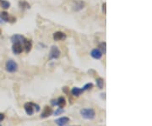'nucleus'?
<instances>
[{"mask_svg":"<svg viewBox=\"0 0 152 126\" xmlns=\"http://www.w3.org/2000/svg\"><path fill=\"white\" fill-rule=\"evenodd\" d=\"M64 113V108H58L55 112H53V114H54L55 116H58V115H61L63 114Z\"/></svg>","mask_w":152,"mask_h":126,"instance_id":"obj_19","label":"nucleus"},{"mask_svg":"<svg viewBox=\"0 0 152 126\" xmlns=\"http://www.w3.org/2000/svg\"><path fill=\"white\" fill-rule=\"evenodd\" d=\"M24 108H25V111L26 114L29 115V116H32L35 114V112L38 113L41 110V107L38 104L31 103V102L25 103L24 105Z\"/></svg>","mask_w":152,"mask_h":126,"instance_id":"obj_1","label":"nucleus"},{"mask_svg":"<svg viewBox=\"0 0 152 126\" xmlns=\"http://www.w3.org/2000/svg\"><path fill=\"white\" fill-rule=\"evenodd\" d=\"M102 53L99 48H94L90 52V56L93 58L94 59H101L102 57Z\"/></svg>","mask_w":152,"mask_h":126,"instance_id":"obj_10","label":"nucleus"},{"mask_svg":"<svg viewBox=\"0 0 152 126\" xmlns=\"http://www.w3.org/2000/svg\"><path fill=\"white\" fill-rule=\"evenodd\" d=\"M0 126H2V125H0Z\"/></svg>","mask_w":152,"mask_h":126,"instance_id":"obj_27","label":"nucleus"},{"mask_svg":"<svg viewBox=\"0 0 152 126\" xmlns=\"http://www.w3.org/2000/svg\"><path fill=\"white\" fill-rule=\"evenodd\" d=\"M0 6H1L3 9H4V10H8V9L10 7V3L8 2V1H6V0H2V1H1Z\"/></svg>","mask_w":152,"mask_h":126,"instance_id":"obj_16","label":"nucleus"},{"mask_svg":"<svg viewBox=\"0 0 152 126\" xmlns=\"http://www.w3.org/2000/svg\"><path fill=\"white\" fill-rule=\"evenodd\" d=\"M24 51V47L23 43L17 42H13V46H12V52L15 55H19L22 53V52Z\"/></svg>","mask_w":152,"mask_h":126,"instance_id":"obj_5","label":"nucleus"},{"mask_svg":"<svg viewBox=\"0 0 152 126\" xmlns=\"http://www.w3.org/2000/svg\"><path fill=\"white\" fill-rule=\"evenodd\" d=\"M99 49L101 50V52L102 53V54H106L107 53V42H102L99 44Z\"/></svg>","mask_w":152,"mask_h":126,"instance_id":"obj_14","label":"nucleus"},{"mask_svg":"<svg viewBox=\"0 0 152 126\" xmlns=\"http://www.w3.org/2000/svg\"><path fill=\"white\" fill-rule=\"evenodd\" d=\"M23 47H24L25 52L26 53H30L31 50V48H32V42H31V41L25 37L24 42H23Z\"/></svg>","mask_w":152,"mask_h":126,"instance_id":"obj_7","label":"nucleus"},{"mask_svg":"<svg viewBox=\"0 0 152 126\" xmlns=\"http://www.w3.org/2000/svg\"><path fill=\"white\" fill-rule=\"evenodd\" d=\"M63 92H64L65 94H67L68 96H69V92H68V88L67 87V86H64V87H63Z\"/></svg>","mask_w":152,"mask_h":126,"instance_id":"obj_22","label":"nucleus"},{"mask_svg":"<svg viewBox=\"0 0 152 126\" xmlns=\"http://www.w3.org/2000/svg\"><path fill=\"white\" fill-rule=\"evenodd\" d=\"M2 34V30H1V28H0V36Z\"/></svg>","mask_w":152,"mask_h":126,"instance_id":"obj_25","label":"nucleus"},{"mask_svg":"<svg viewBox=\"0 0 152 126\" xmlns=\"http://www.w3.org/2000/svg\"><path fill=\"white\" fill-rule=\"evenodd\" d=\"M93 84L92 83H87L83 87H82V89L84 90V92H86V91H90V90H91L92 88H93Z\"/></svg>","mask_w":152,"mask_h":126,"instance_id":"obj_18","label":"nucleus"},{"mask_svg":"<svg viewBox=\"0 0 152 126\" xmlns=\"http://www.w3.org/2000/svg\"><path fill=\"white\" fill-rule=\"evenodd\" d=\"M96 83H97V86L99 89H103V86H104V79L102 78H97L96 80Z\"/></svg>","mask_w":152,"mask_h":126,"instance_id":"obj_15","label":"nucleus"},{"mask_svg":"<svg viewBox=\"0 0 152 126\" xmlns=\"http://www.w3.org/2000/svg\"><path fill=\"white\" fill-rule=\"evenodd\" d=\"M51 104H52L53 106H56V99H53V100L51 101Z\"/></svg>","mask_w":152,"mask_h":126,"instance_id":"obj_24","label":"nucleus"},{"mask_svg":"<svg viewBox=\"0 0 152 126\" xmlns=\"http://www.w3.org/2000/svg\"><path fill=\"white\" fill-rule=\"evenodd\" d=\"M66 99L64 97H59L58 99H56V106H58L59 108H64L66 106Z\"/></svg>","mask_w":152,"mask_h":126,"instance_id":"obj_11","label":"nucleus"},{"mask_svg":"<svg viewBox=\"0 0 152 126\" xmlns=\"http://www.w3.org/2000/svg\"><path fill=\"white\" fill-rule=\"evenodd\" d=\"M61 54V52L59 50V48L57 46H53L50 49L49 52V56H48V59L49 60H53V59H57L58 58Z\"/></svg>","mask_w":152,"mask_h":126,"instance_id":"obj_4","label":"nucleus"},{"mask_svg":"<svg viewBox=\"0 0 152 126\" xmlns=\"http://www.w3.org/2000/svg\"><path fill=\"white\" fill-rule=\"evenodd\" d=\"M16 21V18L15 17H14V16H10V18H9V22L10 23H14Z\"/></svg>","mask_w":152,"mask_h":126,"instance_id":"obj_21","label":"nucleus"},{"mask_svg":"<svg viewBox=\"0 0 152 126\" xmlns=\"http://www.w3.org/2000/svg\"><path fill=\"white\" fill-rule=\"evenodd\" d=\"M80 115L83 118L87 120H92L96 117V112L93 108H82L80 110Z\"/></svg>","mask_w":152,"mask_h":126,"instance_id":"obj_2","label":"nucleus"},{"mask_svg":"<svg viewBox=\"0 0 152 126\" xmlns=\"http://www.w3.org/2000/svg\"><path fill=\"white\" fill-rule=\"evenodd\" d=\"M102 11H103V14H107V3H102Z\"/></svg>","mask_w":152,"mask_h":126,"instance_id":"obj_20","label":"nucleus"},{"mask_svg":"<svg viewBox=\"0 0 152 126\" xmlns=\"http://www.w3.org/2000/svg\"><path fill=\"white\" fill-rule=\"evenodd\" d=\"M83 92H85L84 90L82 88H79V87H73L71 90V94L74 97H79Z\"/></svg>","mask_w":152,"mask_h":126,"instance_id":"obj_13","label":"nucleus"},{"mask_svg":"<svg viewBox=\"0 0 152 126\" xmlns=\"http://www.w3.org/2000/svg\"><path fill=\"white\" fill-rule=\"evenodd\" d=\"M9 13H7L6 11L1 12L0 13V24H4L9 22Z\"/></svg>","mask_w":152,"mask_h":126,"instance_id":"obj_12","label":"nucleus"},{"mask_svg":"<svg viewBox=\"0 0 152 126\" xmlns=\"http://www.w3.org/2000/svg\"><path fill=\"white\" fill-rule=\"evenodd\" d=\"M53 36L55 41H64L67 39V36L63 32H56L53 33Z\"/></svg>","mask_w":152,"mask_h":126,"instance_id":"obj_9","label":"nucleus"},{"mask_svg":"<svg viewBox=\"0 0 152 126\" xmlns=\"http://www.w3.org/2000/svg\"><path fill=\"white\" fill-rule=\"evenodd\" d=\"M53 108H51V107H49V106H45L43 108V111H42V113L41 114V118H48V117H50L51 115H53Z\"/></svg>","mask_w":152,"mask_h":126,"instance_id":"obj_6","label":"nucleus"},{"mask_svg":"<svg viewBox=\"0 0 152 126\" xmlns=\"http://www.w3.org/2000/svg\"><path fill=\"white\" fill-rule=\"evenodd\" d=\"M70 118L68 117H61L55 120V123L58 126H65L68 123H69Z\"/></svg>","mask_w":152,"mask_h":126,"instance_id":"obj_8","label":"nucleus"},{"mask_svg":"<svg viewBox=\"0 0 152 126\" xmlns=\"http://www.w3.org/2000/svg\"><path fill=\"white\" fill-rule=\"evenodd\" d=\"M1 1H2V0H0V4H1Z\"/></svg>","mask_w":152,"mask_h":126,"instance_id":"obj_26","label":"nucleus"},{"mask_svg":"<svg viewBox=\"0 0 152 126\" xmlns=\"http://www.w3.org/2000/svg\"><path fill=\"white\" fill-rule=\"evenodd\" d=\"M5 69L9 73H15L18 70V64L15 61L10 59L5 64Z\"/></svg>","mask_w":152,"mask_h":126,"instance_id":"obj_3","label":"nucleus"},{"mask_svg":"<svg viewBox=\"0 0 152 126\" xmlns=\"http://www.w3.org/2000/svg\"><path fill=\"white\" fill-rule=\"evenodd\" d=\"M4 118H5V114L3 113H0V122L3 121Z\"/></svg>","mask_w":152,"mask_h":126,"instance_id":"obj_23","label":"nucleus"},{"mask_svg":"<svg viewBox=\"0 0 152 126\" xmlns=\"http://www.w3.org/2000/svg\"><path fill=\"white\" fill-rule=\"evenodd\" d=\"M19 5H20V7L21 8L22 10H24V9H30V4L28 3H26L25 1H21L19 3Z\"/></svg>","mask_w":152,"mask_h":126,"instance_id":"obj_17","label":"nucleus"}]
</instances>
